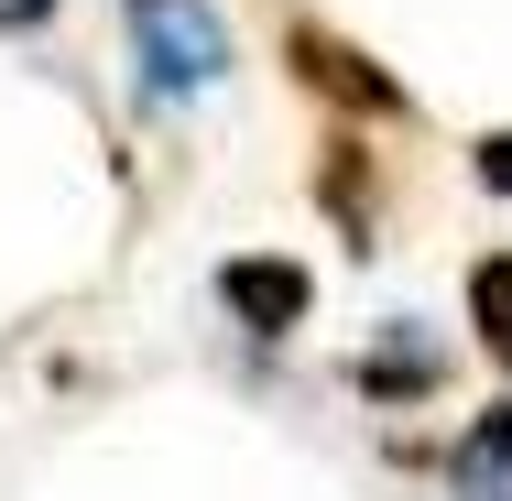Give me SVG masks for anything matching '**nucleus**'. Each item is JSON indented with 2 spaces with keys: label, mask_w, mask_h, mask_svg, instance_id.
Instances as JSON below:
<instances>
[{
  "label": "nucleus",
  "mask_w": 512,
  "mask_h": 501,
  "mask_svg": "<svg viewBox=\"0 0 512 501\" xmlns=\"http://www.w3.org/2000/svg\"><path fill=\"white\" fill-rule=\"evenodd\" d=\"M131 22L153 44V77H175V88H207L229 66V44H218V22H207L197 0H131Z\"/></svg>",
  "instance_id": "f03ea898"
},
{
  "label": "nucleus",
  "mask_w": 512,
  "mask_h": 501,
  "mask_svg": "<svg viewBox=\"0 0 512 501\" xmlns=\"http://www.w3.org/2000/svg\"><path fill=\"white\" fill-rule=\"evenodd\" d=\"M360 382H371V393H436V349H382Z\"/></svg>",
  "instance_id": "0eeeda50"
},
{
  "label": "nucleus",
  "mask_w": 512,
  "mask_h": 501,
  "mask_svg": "<svg viewBox=\"0 0 512 501\" xmlns=\"http://www.w3.org/2000/svg\"><path fill=\"white\" fill-rule=\"evenodd\" d=\"M502 469H512V403L469 425V447H458V491H469V501H491V491H502Z\"/></svg>",
  "instance_id": "39448f33"
},
{
  "label": "nucleus",
  "mask_w": 512,
  "mask_h": 501,
  "mask_svg": "<svg viewBox=\"0 0 512 501\" xmlns=\"http://www.w3.org/2000/svg\"><path fill=\"white\" fill-rule=\"evenodd\" d=\"M218 295H229V316H240V327L284 338V327H306L316 273H306V262H229V273H218Z\"/></svg>",
  "instance_id": "7ed1b4c3"
},
{
  "label": "nucleus",
  "mask_w": 512,
  "mask_h": 501,
  "mask_svg": "<svg viewBox=\"0 0 512 501\" xmlns=\"http://www.w3.org/2000/svg\"><path fill=\"white\" fill-rule=\"evenodd\" d=\"M480 186H502V197H512V131H491V142H480Z\"/></svg>",
  "instance_id": "6e6552de"
},
{
  "label": "nucleus",
  "mask_w": 512,
  "mask_h": 501,
  "mask_svg": "<svg viewBox=\"0 0 512 501\" xmlns=\"http://www.w3.org/2000/svg\"><path fill=\"white\" fill-rule=\"evenodd\" d=\"M316 197L338 207V218H349V229H360V218H371V153H360V142H349V131H338V142H327V164H316Z\"/></svg>",
  "instance_id": "423d86ee"
},
{
  "label": "nucleus",
  "mask_w": 512,
  "mask_h": 501,
  "mask_svg": "<svg viewBox=\"0 0 512 501\" xmlns=\"http://www.w3.org/2000/svg\"><path fill=\"white\" fill-rule=\"evenodd\" d=\"M284 66H295L327 109H360V120H393V109H404V88H393L360 44H338L327 22H295V33H284Z\"/></svg>",
  "instance_id": "f257e3e1"
},
{
  "label": "nucleus",
  "mask_w": 512,
  "mask_h": 501,
  "mask_svg": "<svg viewBox=\"0 0 512 501\" xmlns=\"http://www.w3.org/2000/svg\"><path fill=\"white\" fill-rule=\"evenodd\" d=\"M469 327H480V349L512 371V251H491V262L469 273Z\"/></svg>",
  "instance_id": "20e7f679"
}]
</instances>
